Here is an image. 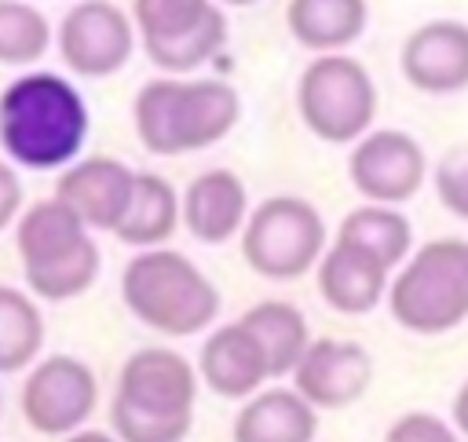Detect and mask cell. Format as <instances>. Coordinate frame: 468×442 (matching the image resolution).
<instances>
[{"label":"cell","instance_id":"1","mask_svg":"<svg viewBox=\"0 0 468 442\" xmlns=\"http://www.w3.org/2000/svg\"><path fill=\"white\" fill-rule=\"evenodd\" d=\"M88 128L91 117L80 91L58 73H22L0 91V146L29 172L73 164Z\"/></svg>","mask_w":468,"mask_h":442},{"label":"cell","instance_id":"2","mask_svg":"<svg viewBox=\"0 0 468 442\" xmlns=\"http://www.w3.org/2000/svg\"><path fill=\"white\" fill-rule=\"evenodd\" d=\"M197 373L168 347L135 351L117 376L110 424L121 442H183L194 420Z\"/></svg>","mask_w":468,"mask_h":442},{"label":"cell","instance_id":"3","mask_svg":"<svg viewBox=\"0 0 468 442\" xmlns=\"http://www.w3.org/2000/svg\"><path fill=\"white\" fill-rule=\"evenodd\" d=\"M241 117V99L227 80H146L135 91L132 121L139 142L157 157H176L219 142Z\"/></svg>","mask_w":468,"mask_h":442},{"label":"cell","instance_id":"4","mask_svg":"<svg viewBox=\"0 0 468 442\" xmlns=\"http://www.w3.org/2000/svg\"><path fill=\"white\" fill-rule=\"evenodd\" d=\"M88 230L91 226L58 197L37 201L22 212L15 248L29 292L40 300H73L95 285L102 256Z\"/></svg>","mask_w":468,"mask_h":442},{"label":"cell","instance_id":"5","mask_svg":"<svg viewBox=\"0 0 468 442\" xmlns=\"http://www.w3.org/2000/svg\"><path fill=\"white\" fill-rule=\"evenodd\" d=\"M121 296L128 310L165 332V336H194L219 314V292L205 278V270L172 248H143L124 263Z\"/></svg>","mask_w":468,"mask_h":442},{"label":"cell","instance_id":"6","mask_svg":"<svg viewBox=\"0 0 468 442\" xmlns=\"http://www.w3.org/2000/svg\"><path fill=\"white\" fill-rule=\"evenodd\" d=\"M391 318L420 336L450 332L468 318V241L439 237L417 248L388 285Z\"/></svg>","mask_w":468,"mask_h":442},{"label":"cell","instance_id":"7","mask_svg":"<svg viewBox=\"0 0 468 442\" xmlns=\"http://www.w3.org/2000/svg\"><path fill=\"white\" fill-rule=\"evenodd\" d=\"M296 110L322 142H358L377 113V84L369 69L344 55H314L296 84Z\"/></svg>","mask_w":468,"mask_h":442},{"label":"cell","instance_id":"8","mask_svg":"<svg viewBox=\"0 0 468 442\" xmlns=\"http://www.w3.org/2000/svg\"><path fill=\"white\" fill-rule=\"evenodd\" d=\"M241 256L260 278L292 281L325 256V223L311 201L274 194L249 212Z\"/></svg>","mask_w":468,"mask_h":442},{"label":"cell","instance_id":"9","mask_svg":"<svg viewBox=\"0 0 468 442\" xmlns=\"http://www.w3.org/2000/svg\"><path fill=\"white\" fill-rule=\"evenodd\" d=\"M146 58L165 73H194L227 44V15L216 0H132Z\"/></svg>","mask_w":468,"mask_h":442},{"label":"cell","instance_id":"10","mask_svg":"<svg viewBox=\"0 0 468 442\" xmlns=\"http://www.w3.org/2000/svg\"><path fill=\"white\" fill-rule=\"evenodd\" d=\"M132 47L135 29L110 0H80L58 22V55L84 80L113 77L132 58Z\"/></svg>","mask_w":468,"mask_h":442},{"label":"cell","instance_id":"11","mask_svg":"<svg viewBox=\"0 0 468 442\" xmlns=\"http://www.w3.org/2000/svg\"><path fill=\"white\" fill-rule=\"evenodd\" d=\"M99 398L95 376L80 358L55 354L29 369L22 384V416L40 435H73Z\"/></svg>","mask_w":468,"mask_h":442},{"label":"cell","instance_id":"12","mask_svg":"<svg viewBox=\"0 0 468 442\" xmlns=\"http://www.w3.org/2000/svg\"><path fill=\"white\" fill-rule=\"evenodd\" d=\"M424 150L410 132L380 128L366 132L347 161L351 186L369 205H402L410 201L424 183Z\"/></svg>","mask_w":468,"mask_h":442},{"label":"cell","instance_id":"13","mask_svg":"<svg viewBox=\"0 0 468 442\" xmlns=\"http://www.w3.org/2000/svg\"><path fill=\"white\" fill-rule=\"evenodd\" d=\"M373 380V358L355 340H311L300 365L292 369V387L314 409H344L366 395Z\"/></svg>","mask_w":468,"mask_h":442},{"label":"cell","instance_id":"14","mask_svg":"<svg viewBox=\"0 0 468 442\" xmlns=\"http://www.w3.org/2000/svg\"><path fill=\"white\" fill-rule=\"evenodd\" d=\"M135 179L139 172H132L124 161L88 157L58 175L55 197L69 205L91 230H117L135 197Z\"/></svg>","mask_w":468,"mask_h":442},{"label":"cell","instance_id":"15","mask_svg":"<svg viewBox=\"0 0 468 442\" xmlns=\"http://www.w3.org/2000/svg\"><path fill=\"white\" fill-rule=\"evenodd\" d=\"M402 77L428 95H450L468 88V26L435 18L417 26L399 55Z\"/></svg>","mask_w":468,"mask_h":442},{"label":"cell","instance_id":"16","mask_svg":"<svg viewBox=\"0 0 468 442\" xmlns=\"http://www.w3.org/2000/svg\"><path fill=\"white\" fill-rule=\"evenodd\" d=\"M197 373L223 398H252L263 380H271V362L256 332L238 318L201 343Z\"/></svg>","mask_w":468,"mask_h":442},{"label":"cell","instance_id":"17","mask_svg":"<svg viewBox=\"0 0 468 442\" xmlns=\"http://www.w3.org/2000/svg\"><path fill=\"white\" fill-rule=\"evenodd\" d=\"M249 219V194L245 183L227 168H208L190 179L183 190V226L205 241L223 245L238 230H245Z\"/></svg>","mask_w":468,"mask_h":442},{"label":"cell","instance_id":"18","mask_svg":"<svg viewBox=\"0 0 468 442\" xmlns=\"http://www.w3.org/2000/svg\"><path fill=\"white\" fill-rule=\"evenodd\" d=\"M388 285L391 270L347 241H333L318 259V292L340 314H369L388 296Z\"/></svg>","mask_w":468,"mask_h":442},{"label":"cell","instance_id":"19","mask_svg":"<svg viewBox=\"0 0 468 442\" xmlns=\"http://www.w3.org/2000/svg\"><path fill=\"white\" fill-rule=\"evenodd\" d=\"M314 431L318 413L296 387L256 391L234 420V442H314Z\"/></svg>","mask_w":468,"mask_h":442},{"label":"cell","instance_id":"20","mask_svg":"<svg viewBox=\"0 0 468 442\" xmlns=\"http://www.w3.org/2000/svg\"><path fill=\"white\" fill-rule=\"evenodd\" d=\"M366 0H289L285 26L296 44L318 55L351 47L366 33Z\"/></svg>","mask_w":468,"mask_h":442},{"label":"cell","instance_id":"21","mask_svg":"<svg viewBox=\"0 0 468 442\" xmlns=\"http://www.w3.org/2000/svg\"><path fill=\"white\" fill-rule=\"evenodd\" d=\"M179 219H183V197L176 194V186L157 172H139L128 216L113 234L135 248H161L176 234Z\"/></svg>","mask_w":468,"mask_h":442},{"label":"cell","instance_id":"22","mask_svg":"<svg viewBox=\"0 0 468 442\" xmlns=\"http://www.w3.org/2000/svg\"><path fill=\"white\" fill-rule=\"evenodd\" d=\"M336 241H347V245L377 256L388 270H395L399 263L410 259L413 230H410V219L402 212H395V205H369L366 201L340 219Z\"/></svg>","mask_w":468,"mask_h":442},{"label":"cell","instance_id":"23","mask_svg":"<svg viewBox=\"0 0 468 442\" xmlns=\"http://www.w3.org/2000/svg\"><path fill=\"white\" fill-rule=\"evenodd\" d=\"M241 321L256 332V340L263 343L267 351V362H271V376H285L300 365L303 351L311 347V336H307V318L285 303V300H263L256 307H249L241 314Z\"/></svg>","mask_w":468,"mask_h":442},{"label":"cell","instance_id":"24","mask_svg":"<svg viewBox=\"0 0 468 442\" xmlns=\"http://www.w3.org/2000/svg\"><path fill=\"white\" fill-rule=\"evenodd\" d=\"M44 343V318L37 303L11 285H0V373L26 369Z\"/></svg>","mask_w":468,"mask_h":442},{"label":"cell","instance_id":"25","mask_svg":"<svg viewBox=\"0 0 468 442\" xmlns=\"http://www.w3.org/2000/svg\"><path fill=\"white\" fill-rule=\"evenodd\" d=\"M51 47V26L29 0H0V62L29 66Z\"/></svg>","mask_w":468,"mask_h":442},{"label":"cell","instance_id":"26","mask_svg":"<svg viewBox=\"0 0 468 442\" xmlns=\"http://www.w3.org/2000/svg\"><path fill=\"white\" fill-rule=\"evenodd\" d=\"M435 194L446 212L468 219V142L446 150L442 161L435 164Z\"/></svg>","mask_w":468,"mask_h":442},{"label":"cell","instance_id":"27","mask_svg":"<svg viewBox=\"0 0 468 442\" xmlns=\"http://www.w3.org/2000/svg\"><path fill=\"white\" fill-rule=\"evenodd\" d=\"M384 442H457V431L435 413H406L388 427Z\"/></svg>","mask_w":468,"mask_h":442},{"label":"cell","instance_id":"28","mask_svg":"<svg viewBox=\"0 0 468 442\" xmlns=\"http://www.w3.org/2000/svg\"><path fill=\"white\" fill-rule=\"evenodd\" d=\"M15 219H22V179L7 161H0V230Z\"/></svg>","mask_w":468,"mask_h":442},{"label":"cell","instance_id":"29","mask_svg":"<svg viewBox=\"0 0 468 442\" xmlns=\"http://www.w3.org/2000/svg\"><path fill=\"white\" fill-rule=\"evenodd\" d=\"M453 427L468 438V380H464L461 391L453 395Z\"/></svg>","mask_w":468,"mask_h":442},{"label":"cell","instance_id":"30","mask_svg":"<svg viewBox=\"0 0 468 442\" xmlns=\"http://www.w3.org/2000/svg\"><path fill=\"white\" fill-rule=\"evenodd\" d=\"M66 442H121L117 435H106V431H73Z\"/></svg>","mask_w":468,"mask_h":442},{"label":"cell","instance_id":"31","mask_svg":"<svg viewBox=\"0 0 468 442\" xmlns=\"http://www.w3.org/2000/svg\"><path fill=\"white\" fill-rule=\"evenodd\" d=\"M219 4H230V7H249V4H256V0H219Z\"/></svg>","mask_w":468,"mask_h":442}]
</instances>
